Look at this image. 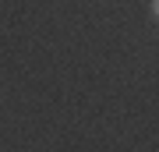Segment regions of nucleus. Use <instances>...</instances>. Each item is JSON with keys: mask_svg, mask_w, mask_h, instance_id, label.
<instances>
[{"mask_svg": "<svg viewBox=\"0 0 159 152\" xmlns=\"http://www.w3.org/2000/svg\"><path fill=\"white\" fill-rule=\"evenodd\" d=\"M152 11H156V18H159V0H152Z\"/></svg>", "mask_w": 159, "mask_h": 152, "instance_id": "1", "label": "nucleus"}]
</instances>
